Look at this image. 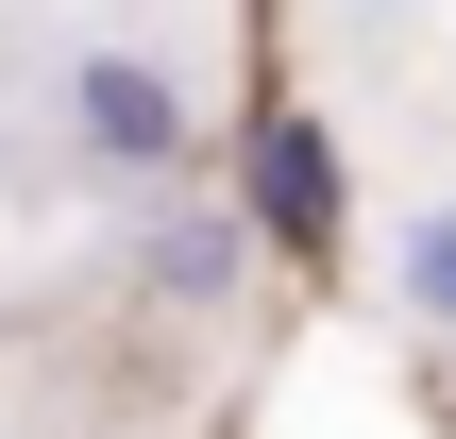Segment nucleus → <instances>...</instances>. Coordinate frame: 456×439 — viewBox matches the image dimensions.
I'll return each instance as SVG.
<instances>
[{
	"instance_id": "2",
	"label": "nucleus",
	"mask_w": 456,
	"mask_h": 439,
	"mask_svg": "<svg viewBox=\"0 0 456 439\" xmlns=\"http://www.w3.org/2000/svg\"><path fill=\"white\" fill-rule=\"evenodd\" d=\"M237 220H254V254H338L355 169H338V135H322L305 102H271V118L237 135Z\"/></svg>"
},
{
	"instance_id": "3",
	"label": "nucleus",
	"mask_w": 456,
	"mask_h": 439,
	"mask_svg": "<svg viewBox=\"0 0 456 439\" xmlns=\"http://www.w3.org/2000/svg\"><path fill=\"white\" fill-rule=\"evenodd\" d=\"M135 271H152V305H186V321H203V305H237V271H254V220H237V203H186V186H169V203H152V254H135Z\"/></svg>"
},
{
	"instance_id": "1",
	"label": "nucleus",
	"mask_w": 456,
	"mask_h": 439,
	"mask_svg": "<svg viewBox=\"0 0 456 439\" xmlns=\"http://www.w3.org/2000/svg\"><path fill=\"white\" fill-rule=\"evenodd\" d=\"M51 118H68V152H85L102 186H152V203H169V186L203 169V102H186V68H169V51H135V34L68 51Z\"/></svg>"
},
{
	"instance_id": "4",
	"label": "nucleus",
	"mask_w": 456,
	"mask_h": 439,
	"mask_svg": "<svg viewBox=\"0 0 456 439\" xmlns=\"http://www.w3.org/2000/svg\"><path fill=\"white\" fill-rule=\"evenodd\" d=\"M389 305H406L423 338H456V186L406 220V237H389Z\"/></svg>"
}]
</instances>
